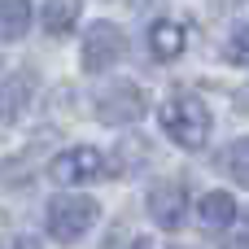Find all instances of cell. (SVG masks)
<instances>
[{
  "instance_id": "obj_1",
  "label": "cell",
  "mask_w": 249,
  "mask_h": 249,
  "mask_svg": "<svg viewBox=\"0 0 249 249\" xmlns=\"http://www.w3.org/2000/svg\"><path fill=\"white\" fill-rule=\"evenodd\" d=\"M210 109L197 101V96H188V92H179V96H171L166 105H162V131L179 144V149H201L206 140H210Z\"/></svg>"
},
{
  "instance_id": "obj_2",
  "label": "cell",
  "mask_w": 249,
  "mask_h": 249,
  "mask_svg": "<svg viewBox=\"0 0 249 249\" xmlns=\"http://www.w3.org/2000/svg\"><path fill=\"white\" fill-rule=\"evenodd\" d=\"M92 223H96V201H92V197H83V193H61V197L48 201V232H53L61 245L79 241Z\"/></svg>"
},
{
  "instance_id": "obj_3",
  "label": "cell",
  "mask_w": 249,
  "mask_h": 249,
  "mask_svg": "<svg viewBox=\"0 0 249 249\" xmlns=\"http://www.w3.org/2000/svg\"><path fill=\"white\" fill-rule=\"evenodd\" d=\"M114 166H109V158L101 153V149H92V144H74V149H61L57 158H53V166H48V175L57 179V184H92V179H105Z\"/></svg>"
},
{
  "instance_id": "obj_4",
  "label": "cell",
  "mask_w": 249,
  "mask_h": 249,
  "mask_svg": "<svg viewBox=\"0 0 249 249\" xmlns=\"http://www.w3.org/2000/svg\"><path fill=\"white\" fill-rule=\"evenodd\" d=\"M144 109H149V92H144L140 83H131V79L105 83V88L96 92V114H101V123H136V118H144Z\"/></svg>"
},
{
  "instance_id": "obj_5",
  "label": "cell",
  "mask_w": 249,
  "mask_h": 249,
  "mask_svg": "<svg viewBox=\"0 0 249 249\" xmlns=\"http://www.w3.org/2000/svg\"><path fill=\"white\" fill-rule=\"evenodd\" d=\"M123 48H127V39H123V31L114 26V22H96V26H88V35H83V70H105V66H114L118 57H123Z\"/></svg>"
},
{
  "instance_id": "obj_6",
  "label": "cell",
  "mask_w": 249,
  "mask_h": 249,
  "mask_svg": "<svg viewBox=\"0 0 249 249\" xmlns=\"http://www.w3.org/2000/svg\"><path fill=\"white\" fill-rule=\"evenodd\" d=\"M31 101H35V70H13V74L0 83V123L26 118Z\"/></svg>"
},
{
  "instance_id": "obj_7",
  "label": "cell",
  "mask_w": 249,
  "mask_h": 249,
  "mask_svg": "<svg viewBox=\"0 0 249 249\" xmlns=\"http://www.w3.org/2000/svg\"><path fill=\"white\" fill-rule=\"evenodd\" d=\"M184 214H188V197H184L179 184H158V188H149V219H153L158 228H179Z\"/></svg>"
},
{
  "instance_id": "obj_8",
  "label": "cell",
  "mask_w": 249,
  "mask_h": 249,
  "mask_svg": "<svg viewBox=\"0 0 249 249\" xmlns=\"http://www.w3.org/2000/svg\"><path fill=\"white\" fill-rule=\"evenodd\" d=\"M184 39H188V35H184V26H179V22H166V18H162V22H153V26H149V48H153V57H158V61L179 57V53H184Z\"/></svg>"
},
{
  "instance_id": "obj_9",
  "label": "cell",
  "mask_w": 249,
  "mask_h": 249,
  "mask_svg": "<svg viewBox=\"0 0 249 249\" xmlns=\"http://www.w3.org/2000/svg\"><path fill=\"white\" fill-rule=\"evenodd\" d=\"M197 219H201L206 228H228V223H236V197H232V193H206V197L197 201Z\"/></svg>"
},
{
  "instance_id": "obj_10",
  "label": "cell",
  "mask_w": 249,
  "mask_h": 249,
  "mask_svg": "<svg viewBox=\"0 0 249 249\" xmlns=\"http://www.w3.org/2000/svg\"><path fill=\"white\" fill-rule=\"evenodd\" d=\"M79 26V0H48L44 4V31L48 35H70Z\"/></svg>"
},
{
  "instance_id": "obj_11",
  "label": "cell",
  "mask_w": 249,
  "mask_h": 249,
  "mask_svg": "<svg viewBox=\"0 0 249 249\" xmlns=\"http://www.w3.org/2000/svg\"><path fill=\"white\" fill-rule=\"evenodd\" d=\"M31 26V4L26 0H0V39H18Z\"/></svg>"
},
{
  "instance_id": "obj_12",
  "label": "cell",
  "mask_w": 249,
  "mask_h": 249,
  "mask_svg": "<svg viewBox=\"0 0 249 249\" xmlns=\"http://www.w3.org/2000/svg\"><path fill=\"white\" fill-rule=\"evenodd\" d=\"M223 171H228L236 184H249V136L232 140V144L223 149Z\"/></svg>"
},
{
  "instance_id": "obj_13",
  "label": "cell",
  "mask_w": 249,
  "mask_h": 249,
  "mask_svg": "<svg viewBox=\"0 0 249 249\" xmlns=\"http://www.w3.org/2000/svg\"><path fill=\"white\" fill-rule=\"evenodd\" d=\"M228 61H236V66H249V26H241V31L228 39Z\"/></svg>"
},
{
  "instance_id": "obj_14",
  "label": "cell",
  "mask_w": 249,
  "mask_h": 249,
  "mask_svg": "<svg viewBox=\"0 0 249 249\" xmlns=\"http://www.w3.org/2000/svg\"><path fill=\"white\" fill-rule=\"evenodd\" d=\"M236 249H249V210H245V219H241V236H236Z\"/></svg>"
},
{
  "instance_id": "obj_15",
  "label": "cell",
  "mask_w": 249,
  "mask_h": 249,
  "mask_svg": "<svg viewBox=\"0 0 249 249\" xmlns=\"http://www.w3.org/2000/svg\"><path fill=\"white\" fill-rule=\"evenodd\" d=\"M13 249H39V241H35V236H18V241H13Z\"/></svg>"
},
{
  "instance_id": "obj_16",
  "label": "cell",
  "mask_w": 249,
  "mask_h": 249,
  "mask_svg": "<svg viewBox=\"0 0 249 249\" xmlns=\"http://www.w3.org/2000/svg\"><path fill=\"white\" fill-rule=\"evenodd\" d=\"M136 249H153V245H149V241H136Z\"/></svg>"
},
{
  "instance_id": "obj_17",
  "label": "cell",
  "mask_w": 249,
  "mask_h": 249,
  "mask_svg": "<svg viewBox=\"0 0 249 249\" xmlns=\"http://www.w3.org/2000/svg\"><path fill=\"white\" fill-rule=\"evenodd\" d=\"M131 4H153V0H131Z\"/></svg>"
}]
</instances>
